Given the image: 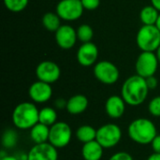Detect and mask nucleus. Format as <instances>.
<instances>
[{
  "mask_svg": "<svg viewBox=\"0 0 160 160\" xmlns=\"http://www.w3.org/2000/svg\"><path fill=\"white\" fill-rule=\"evenodd\" d=\"M149 90L146 80L136 74L128 77L124 82L121 89V97L128 105L136 107L146 100Z\"/></svg>",
  "mask_w": 160,
  "mask_h": 160,
  "instance_id": "nucleus-1",
  "label": "nucleus"
},
{
  "mask_svg": "<svg viewBox=\"0 0 160 160\" xmlns=\"http://www.w3.org/2000/svg\"><path fill=\"white\" fill-rule=\"evenodd\" d=\"M39 110L36 103L24 101L18 104L11 114L14 127L21 130H27L38 123Z\"/></svg>",
  "mask_w": 160,
  "mask_h": 160,
  "instance_id": "nucleus-2",
  "label": "nucleus"
},
{
  "mask_svg": "<svg viewBox=\"0 0 160 160\" xmlns=\"http://www.w3.org/2000/svg\"><path fill=\"white\" fill-rule=\"evenodd\" d=\"M128 133L132 142L141 145H147L151 144L158 135V129L150 119L137 118L129 124Z\"/></svg>",
  "mask_w": 160,
  "mask_h": 160,
  "instance_id": "nucleus-3",
  "label": "nucleus"
},
{
  "mask_svg": "<svg viewBox=\"0 0 160 160\" xmlns=\"http://www.w3.org/2000/svg\"><path fill=\"white\" fill-rule=\"evenodd\" d=\"M136 42L142 52H157L160 46V31L156 25L143 24L138 31Z\"/></svg>",
  "mask_w": 160,
  "mask_h": 160,
  "instance_id": "nucleus-4",
  "label": "nucleus"
},
{
  "mask_svg": "<svg viewBox=\"0 0 160 160\" xmlns=\"http://www.w3.org/2000/svg\"><path fill=\"white\" fill-rule=\"evenodd\" d=\"M122 139V129L116 124L108 123L97 129L96 141L104 148L115 147Z\"/></svg>",
  "mask_w": 160,
  "mask_h": 160,
  "instance_id": "nucleus-5",
  "label": "nucleus"
},
{
  "mask_svg": "<svg viewBox=\"0 0 160 160\" xmlns=\"http://www.w3.org/2000/svg\"><path fill=\"white\" fill-rule=\"evenodd\" d=\"M72 139V129L66 122H56L50 127L49 142L57 149L65 148L69 144Z\"/></svg>",
  "mask_w": 160,
  "mask_h": 160,
  "instance_id": "nucleus-6",
  "label": "nucleus"
},
{
  "mask_svg": "<svg viewBox=\"0 0 160 160\" xmlns=\"http://www.w3.org/2000/svg\"><path fill=\"white\" fill-rule=\"evenodd\" d=\"M95 78L103 84L112 85L114 84L120 77V71L118 68L112 62L103 60L97 62L94 66Z\"/></svg>",
  "mask_w": 160,
  "mask_h": 160,
  "instance_id": "nucleus-7",
  "label": "nucleus"
},
{
  "mask_svg": "<svg viewBox=\"0 0 160 160\" xmlns=\"http://www.w3.org/2000/svg\"><path fill=\"white\" fill-rule=\"evenodd\" d=\"M158 65L159 62L156 52H142L136 60V73L144 79L149 78L151 76H155L158 68Z\"/></svg>",
  "mask_w": 160,
  "mask_h": 160,
  "instance_id": "nucleus-8",
  "label": "nucleus"
},
{
  "mask_svg": "<svg viewBox=\"0 0 160 160\" xmlns=\"http://www.w3.org/2000/svg\"><path fill=\"white\" fill-rule=\"evenodd\" d=\"M83 6L81 0H60L55 12L63 21L73 22L80 19L83 13Z\"/></svg>",
  "mask_w": 160,
  "mask_h": 160,
  "instance_id": "nucleus-9",
  "label": "nucleus"
},
{
  "mask_svg": "<svg viewBox=\"0 0 160 160\" xmlns=\"http://www.w3.org/2000/svg\"><path fill=\"white\" fill-rule=\"evenodd\" d=\"M36 76L38 81L52 84L60 79L61 69L56 63L50 60H45L37 66Z\"/></svg>",
  "mask_w": 160,
  "mask_h": 160,
  "instance_id": "nucleus-10",
  "label": "nucleus"
},
{
  "mask_svg": "<svg viewBox=\"0 0 160 160\" xmlns=\"http://www.w3.org/2000/svg\"><path fill=\"white\" fill-rule=\"evenodd\" d=\"M28 96L36 104L46 103L52 98V88L50 83L38 80L30 85L28 89Z\"/></svg>",
  "mask_w": 160,
  "mask_h": 160,
  "instance_id": "nucleus-11",
  "label": "nucleus"
},
{
  "mask_svg": "<svg viewBox=\"0 0 160 160\" xmlns=\"http://www.w3.org/2000/svg\"><path fill=\"white\" fill-rule=\"evenodd\" d=\"M77 40V31L69 24H62L55 32L56 44L63 50L72 49Z\"/></svg>",
  "mask_w": 160,
  "mask_h": 160,
  "instance_id": "nucleus-12",
  "label": "nucleus"
},
{
  "mask_svg": "<svg viewBox=\"0 0 160 160\" xmlns=\"http://www.w3.org/2000/svg\"><path fill=\"white\" fill-rule=\"evenodd\" d=\"M98 58V46L92 41L82 43L77 51V61L82 67L96 65Z\"/></svg>",
  "mask_w": 160,
  "mask_h": 160,
  "instance_id": "nucleus-13",
  "label": "nucleus"
},
{
  "mask_svg": "<svg viewBox=\"0 0 160 160\" xmlns=\"http://www.w3.org/2000/svg\"><path fill=\"white\" fill-rule=\"evenodd\" d=\"M27 154L28 160H58L57 148L50 142L35 144Z\"/></svg>",
  "mask_w": 160,
  "mask_h": 160,
  "instance_id": "nucleus-14",
  "label": "nucleus"
},
{
  "mask_svg": "<svg viewBox=\"0 0 160 160\" xmlns=\"http://www.w3.org/2000/svg\"><path fill=\"white\" fill-rule=\"evenodd\" d=\"M126 101L121 96L113 95L108 98L105 102V112L112 119L121 118L126 112Z\"/></svg>",
  "mask_w": 160,
  "mask_h": 160,
  "instance_id": "nucleus-15",
  "label": "nucleus"
},
{
  "mask_svg": "<svg viewBox=\"0 0 160 160\" xmlns=\"http://www.w3.org/2000/svg\"><path fill=\"white\" fill-rule=\"evenodd\" d=\"M88 104H89L88 98L84 95L77 94L70 97L68 99L66 110L69 114L78 115L86 111V109L88 108Z\"/></svg>",
  "mask_w": 160,
  "mask_h": 160,
  "instance_id": "nucleus-16",
  "label": "nucleus"
},
{
  "mask_svg": "<svg viewBox=\"0 0 160 160\" xmlns=\"http://www.w3.org/2000/svg\"><path fill=\"white\" fill-rule=\"evenodd\" d=\"M103 152L104 148L96 140L83 143L82 147V157L84 160H100Z\"/></svg>",
  "mask_w": 160,
  "mask_h": 160,
  "instance_id": "nucleus-17",
  "label": "nucleus"
},
{
  "mask_svg": "<svg viewBox=\"0 0 160 160\" xmlns=\"http://www.w3.org/2000/svg\"><path fill=\"white\" fill-rule=\"evenodd\" d=\"M29 130H30L29 132L30 139L35 144H40L49 142L50 127L45 126L38 122Z\"/></svg>",
  "mask_w": 160,
  "mask_h": 160,
  "instance_id": "nucleus-18",
  "label": "nucleus"
},
{
  "mask_svg": "<svg viewBox=\"0 0 160 160\" xmlns=\"http://www.w3.org/2000/svg\"><path fill=\"white\" fill-rule=\"evenodd\" d=\"M159 13V11L154 6H145L140 12V19L145 25H156Z\"/></svg>",
  "mask_w": 160,
  "mask_h": 160,
  "instance_id": "nucleus-19",
  "label": "nucleus"
},
{
  "mask_svg": "<svg viewBox=\"0 0 160 160\" xmlns=\"http://www.w3.org/2000/svg\"><path fill=\"white\" fill-rule=\"evenodd\" d=\"M76 138L82 143L95 141L97 138V129L89 125H82L76 130Z\"/></svg>",
  "mask_w": 160,
  "mask_h": 160,
  "instance_id": "nucleus-20",
  "label": "nucleus"
},
{
  "mask_svg": "<svg viewBox=\"0 0 160 160\" xmlns=\"http://www.w3.org/2000/svg\"><path fill=\"white\" fill-rule=\"evenodd\" d=\"M61 18L56 12H47L42 16V25L50 32H56L57 29L62 25Z\"/></svg>",
  "mask_w": 160,
  "mask_h": 160,
  "instance_id": "nucleus-21",
  "label": "nucleus"
},
{
  "mask_svg": "<svg viewBox=\"0 0 160 160\" xmlns=\"http://www.w3.org/2000/svg\"><path fill=\"white\" fill-rule=\"evenodd\" d=\"M38 122L48 127H52L53 124H55L57 122V112L55 109L52 107H44L40 109Z\"/></svg>",
  "mask_w": 160,
  "mask_h": 160,
  "instance_id": "nucleus-22",
  "label": "nucleus"
},
{
  "mask_svg": "<svg viewBox=\"0 0 160 160\" xmlns=\"http://www.w3.org/2000/svg\"><path fill=\"white\" fill-rule=\"evenodd\" d=\"M17 142H18V134L15 129L8 128L4 131L2 135V140H1V142L4 148L11 149L17 144Z\"/></svg>",
  "mask_w": 160,
  "mask_h": 160,
  "instance_id": "nucleus-23",
  "label": "nucleus"
},
{
  "mask_svg": "<svg viewBox=\"0 0 160 160\" xmlns=\"http://www.w3.org/2000/svg\"><path fill=\"white\" fill-rule=\"evenodd\" d=\"M76 31L78 40H80L82 43L90 42L94 37V30L89 24H81Z\"/></svg>",
  "mask_w": 160,
  "mask_h": 160,
  "instance_id": "nucleus-24",
  "label": "nucleus"
},
{
  "mask_svg": "<svg viewBox=\"0 0 160 160\" xmlns=\"http://www.w3.org/2000/svg\"><path fill=\"white\" fill-rule=\"evenodd\" d=\"M6 8L11 12H21L28 5L29 0H3Z\"/></svg>",
  "mask_w": 160,
  "mask_h": 160,
  "instance_id": "nucleus-25",
  "label": "nucleus"
},
{
  "mask_svg": "<svg viewBox=\"0 0 160 160\" xmlns=\"http://www.w3.org/2000/svg\"><path fill=\"white\" fill-rule=\"evenodd\" d=\"M148 112L154 117H160V96L153 98L148 104Z\"/></svg>",
  "mask_w": 160,
  "mask_h": 160,
  "instance_id": "nucleus-26",
  "label": "nucleus"
},
{
  "mask_svg": "<svg viewBox=\"0 0 160 160\" xmlns=\"http://www.w3.org/2000/svg\"><path fill=\"white\" fill-rule=\"evenodd\" d=\"M81 2L86 10H95L100 5V0H81Z\"/></svg>",
  "mask_w": 160,
  "mask_h": 160,
  "instance_id": "nucleus-27",
  "label": "nucleus"
},
{
  "mask_svg": "<svg viewBox=\"0 0 160 160\" xmlns=\"http://www.w3.org/2000/svg\"><path fill=\"white\" fill-rule=\"evenodd\" d=\"M109 160H134L132 156L128 153V152H124V151H121V152H117L115 154H113Z\"/></svg>",
  "mask_w": 160,
  "mask_h": 160,
  "instance_id": "nucleus-28",
  "label": "nucleus"
},
{
  "mask_svg": "<svg viewBox=\"0 0 160 160\" xmlns=\"http://www.w3.org/2000/svg\"><path fill=\"white\" fill-rule=\"evenodd\" d=\"M146 83H147V86L150 90H154L158 87V79L155 77V76H151L149 78H146Z\"/></svg>",
  "mask_w": 160,
  "mask_h": 160,
  "instance_id": "nucleus-29",
  "label": "nucleus"
},
{
  "mask_svg": "<svg viewBox=\"0 0 160 160\" xmlns=\"http://www.w3.org/2000/svg\"><path fill=\"white\" fill-rule=\"evenodd\" d=\"M151 146H152V149H153L154 153L160 154V135L158 134L156 136V138L151 142Z\"/></svg>",
  "mask_w": 160,
  "mask_h": 160,
  "instance_id": "nucleus-30",
  "label": "nucleus"
},
{
  "mask_svg": "<svg viewBox=\"0 0 160 160\" xmlns=\"http://www.w3.org/2000/svg\"><path fill=\"white\" fill-rule=\"evenodd\" d=\"M67 103H68V100H66L65 98H57L54 102V106L56 109L58 110H64L67 108Z\"/></svg>",
  "mask_w": 160,
  "mask_h": 160,
  "instance_id": "nucleus-31",
  "label": "nucleus"
},
{
  "mask_svg": "<svg viewBox=\"0 0 160 160\" xmlns=\"http://www.w3.org/2000/svg\"><path fill=\"white\" fill-rule=\"evenodd\" d=\"M146 160H160V154L158 153H154L150 155Z\"/></svg>",
  "mask_w": 160,
  "mask_h": 160,
  "instance_id": "nucleus-32",
  "label": "nucleus"
},
{
  "mask_svg": "<svg viewBox=\"0 0 160 160\" xmlns=\"http://www.w3.org/2000/svg\"><path fill=\"white\" fill-rule=\"evenodd\" d=\"M151 5L154 6L160 12V0H151Z\"/></svg>",
  "mask_w": 160,
  "mask_h": 160,
  "instance_id": "nucleus-33",
  "label": "nucleus"
},
{
  "mask_svg": "<svg viewBox=\"0 0 160 160\" xmlns=\"http://www.w3.org/2000/svg\"><path fill=\"white\" fill-rule=\"evenodd\" d=\"M0 160H19V159H18V158H17V157H15V156H9V155H7L6 157H4V158H0Z\"/></svg>",
  "mask_w": 160,
  "mask_h": 160,
  "instance_id": "nucleus-34",
  "label": "nucleus"
},
{
  "mask_svg": "<svg viewBox=\"0 0 160 160\" xmlns=\"http://www.w3.org/2000/svg\"><path fill=\"white\" fill-rule=\"evenodd\" d=\"M156 54H157V56H158V62H159V64H160V46L158 47V49L157 50Z\"/></svg>",
  "mask_w": 160,
  "mask_h": 160,
  "instance_id": "nucleus-35",
  "label": "nucleus"
},
{
  "mask_svg": "<svg viewBox=\"0 0 160 160\" xmlns=\"http://www.w3.org/2000/svg\"><path fill=\"white\" fill-rule=\"evenodd\" d=\"M156 26L159 29V31H160V13H159L158 18V21H157V22H156Z\"/></svg>",
  "mask_w": 160,
  "mask_h": 160,
  "instance_id": "nucleus-36",
  "label": "nucleus"
},
{
  "mask_svg": "<svg viewBox=\"0 0 160 160\" xmlns=\"http://www.w3.org/2000/svg\"><path fill=\"white\" fill-rule=\"evenodd\" d=\"M7 155H8V154L5 152V150H2V151H1V153H0V158H2L6 157Z\"/></svg>",
  "mask_w": 160,
  "mask_h": 160,
  "instance_id": "nucleus-37",
  "label": "nucleus"
}]
</instances>
